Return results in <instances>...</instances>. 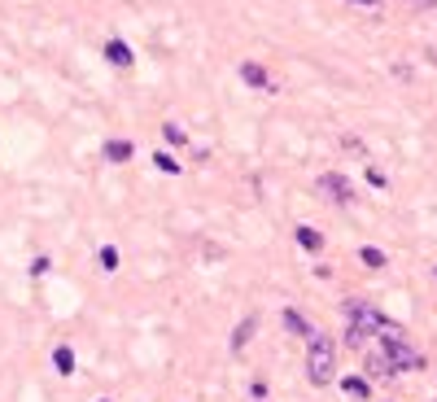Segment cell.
<instances>
[{
    "mask_svg": "<svg viewBox=\"0 0 437 402\" xmlns=\"http://www.w3.org/2000/svg\"><path fill=\"white\" fill-rule=\"evenodd\" d=\"M346 315H350V328H346V346H350V350H363V346H367V337H381L385 315H381V311H371L367 302H350Z\"/></svg>",
    "mask_w": 437,
    "mask_h": 402,
    "instance_id": "cell-1",
    "label": "cell"
},
{
    "mask_svg": "<svg viewBox=\"0 0 437 402\" xmlns=\"http://www.w3.org/2000/svg\"><path fill=\"white\" fill-rule=\"evenodd\" d=\"M306 376H311L315 385H328L337 376V346L323 332H315L311 346H306Z\"/></svg>",
    "mask_w": 437,
    "mask_h": 402,
    "instance_id": "cell-2",
    "label": "cell"
},
{
    "mask_svg": "<svg viewBox=\"0 0 437 402\" xmlns=\"http://www.w3.org/2000/svg\"><path fill=\"white\" fill-rule=\"evenodd\" d=\"M319 192H323L328 201H337V206H350V201H354V184L346 180V175H337V171L319 175Z\"/></svg>",
    "mask_w": 437,
    "mask_h": 402,
    "instance_id": "cell-3",
    "label": "cell"
},
{
    "mask_svg": "<svg viewBox=\"0 0 437 402\" xmlns=\"http://www.w3.org/2000/svg\"><path fill=\"white\" fill-rule=\"evenodd\" d=\"M367 376H376V380H390L394 376V363H390L385 350H371V355H367Z\"/></svg>",
    "mask_w": 437,
    "mask_h": 402,
    "instance_id": "cell-4",
    "label": "cell"
},
{
    "mask_svg": "<svg viewBox=\"0 0 437 402\" xmlns=\"http://www.w3.org/2000/svg\"><path fill=\"white\" fill-rule=\"evenodd\" d=\"M240 79H245L250 88H271V75L258 66V61H240Z\"/></svg>",
    "mask_w": 437,
    "mask_h": 402,
    "instance_id": "cell-5",
    "label": "cell"
},
{
    "mask_svg": "<svg viewBox=\"0 0 437 402\" xmlns=\"http://www.w3.org/2000/svg\"><path fill=\"white\" fill-rule=\"evenodd\" d=\"M105 57L114 61V66H132V61H136V53H132L123 40H109V44H105Z\"/></svg>",
    "mask_w": 437,
    "mask_h": 402,
    "instance_id": "cell-6",
    "label": "cell"
},
{
    "mask_svg": "<svg viewBox=\"0 0 437 402\" xmlns=\"http://www.w3.org/2000/svg\"><path fill=\"white\" fill-rule=\"evenodd\" d=\"M132 153H136L132 140H109V144H105V157H109V162H132Z\"/></svg>",
    "mask_w": 437,
    "mask_h": 402,
    "instance_id": "cell-7",
    "label": "cell"
},
{
    "mask_svg": "<svg viewBox=\"0 0 437 402\" xmlns=\"http://www.w3.org/2000/svg\"><path fill=\"white\" fill-rule=\"evenodd\" d=\"M53 367H57L61 376H70V372H75V350H70V346H57V350H53Z\"/></svg>",
    "mask_w": 437,
    "mask_h": 402,
    "instance_id": "cell-8",
    "label": "cell"
},
{
    "mask_svg": "<svg viewBox=\"0 0 437 402\" xmlns=\"http://www.w3.org/2000/svg\"><path fill=\"white\" fill-rule=\"evenodd\" d=\"M284 324H289V332H298V337H315V328L306 324L298 311H284Z\"/></svg>",
    "mask_w": 437,
    "mask_h": 402,
    "instance_id": "cell-9",
    "label": "cell"
},
{
    "mask_svg": "<svg viewBox=\"0 0 437 402\" xmlns=\"http://www.w3.org/2000/svg\"><path fill=\"white\" fill-rule=\"evenodd\" d=\"M298 245H302V249H311V254H315V249H323V236H319L315 228H298Z\"/></svg>",
    "mask_w": 437,
    "mask_h": 402,
    "instance_id": "cell-10",
    "label": "cell"
},
{
    "mask_svg": "<svg viewBox=\"0 0 437 402\" xmlns=\"http://www.w3.org/2000/svg\"><path fill=\"white\" fill-rule=\"evenodd\" d=\"M342 385H346V394H350V398H367V380H359V376H346Z\"/></svg>",
    "mask_w": 437,
    "mask_h": 402,
    "instance_id": "cell-11",
    "label": "cell"
},
{
    "mask_svg": "<svg viewBox=\"0 0 437 402\" xmlns=\"http://www.w3.org/2000/svg\"><path fill=\"white\" fill-rule=\"evenodd\" d=\"M153 167L167 171V175H180V162H175V157H167V153H153Z\"/></svg>",
    "mask_w": 437,
    "mask_h": 402,
    "instance_id": "cell-12",
    "label": "cell"
},
{
    "mask_svg": "<svg viewBox=\"0 0 437 402\" xmlns=\"http://www.w3.org/2000/svg\"><path fill=\"white\" fill-rule=\"evenodd\" d=\"M250 332H254V319H245V324H240V328L232 332V346L240 350V346H245V337H250Z\"/></svg>",
    "mask_w": 437,
    "mask_h": 402,
    "instance_id": "cell-13",
    "label": "cell"
},
{
    "mask_svg": "<svg viewBox=\"0 0 437 402\" xmlns=\"http://www.w3.org/2000/svg\"><path fill=\"white\" fill-rule=\"evenodd\" d=\"M162 136H167L171 144H184V127H175V123H167V127H162Z\"/></svg>",
    "mask_w": 437,
    "mask_h": 402,
    "instance_id": "cell-14",
    "label": "cell"
},
{
    "mask_svg": "<svg viewBox=\"0 0 437 402\" xmlns=\"http://www.w3.org/2000/svg\"><path fill=\"white\" fill-rule=\"evenodd\" d=\"M101 267H105V271H114V267H118V249H109V245H105V249H101Z\"/></svg>",
    "mask_w": 437,
    "mask_h": 402,
    "instance_id": "cell-15",
    "label": "cell"
},
{
    "mask_svg": "<svg viewBox=\"0 0 437 402\" xmlns=\"http://www.w3.org/2000/svg\"><path fill=\"white\" fill-rule=\"evenodd\" d=\"M363 263H367V267H385V254L367 245V249H363Z\"/></svg>",
    "mask_w": 437,
    "mask_h": 402,
    "instance_id": "cell-16",
    "label": "cell"
},
{
    "mask_svg": "<svg viewBox=\"0 0 437 402\" xmlns=\"http://www.w3.org/2000/svg\"><path fill=\"white\" fill-rule=\"evenodd\" d=\"M407 5H415V9H429V5H433V0H407Z\"/></svg>",
    "mask_w": 437,
    "mask_h": 402,
    "instance_id": "cell-17",
    "label": "cell"
},
{
    "mask_svg": "<svg viewBox=\"0 0 437 402\" xmlns=\"http://www.w3.org/2000/svg\"><path fill=\"white\" fill-rule=\"evenodd\" d=\"M354 5H376V0H354Z\"/></svg>",
    "mask_w": 437,
    "mask_h": 402,
    "instance_id": "cell-18",
    "label": "cell"
},
{
    "mask_svg": "<svg viewBox=\"0 0 437 402\" xmlns=\"http://www.w3.org/2000/svg\"><path fill=\"white\" fill-rule=\"evenodd\" d=\"M101 402H105V398H101Z\"/></svg>",
    "mask_w": 437,
    "mask_h": 402,
    "instance_id": "cell-19",
    "label": "cell"
}]
</instances>
